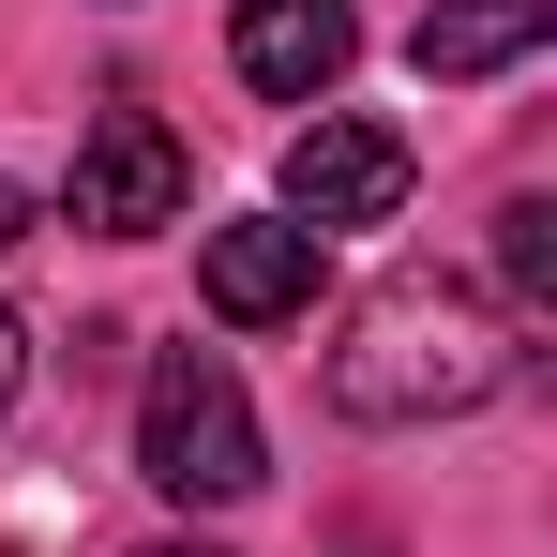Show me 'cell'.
<instances>
[{
	"instance_id": "obj_8",
	"label": "cell",
	"mask_w": 557,
	"mask_h": 557,
	"mask_svg": "<svg viewBox=\"0 0 557 557\" xmlns=\"http://www.w3.org/2000/svg\"><path fill=\"white\" fill-rule=\"evenodd\" d=\"M497 286H512V301H497L512 332L557 301V196H512V211H497Z\"/></svg>"
},
{
	"instance_id": "obj_4",
	"label": "cell",
	"mask_w": 557,
	"mask_h": 557,
	"mask_svg": "<svg viewBox=\"0 0 557 557\" xmlns=\"http://www.w3.org/2000/svg\"><path fill=\"white\" fill-rule=\"evenodd\" d=\"M392 211H407V136H392V121H347V106H317V121L286 136V226L332 242V226H392Z\"/></svg>"
},
{
	"instance_id": "obj_3",
	"label": "cell",
	"mask_w": 557,
	"mask_h": 557,
	"mask_svg": "<svg viewBox=\"0 0 557 557\" xmlns=\"http://www.w3.org/2000/svg\"><path fill=\"white\" fill-rule=\"evenodd\" d=\"M182 196H196V166H182V136H166L151 106H106L91 136H76V166H61V211H76L91 242H151V226H182Z\"/></svg>"
},
{
	"instance_id": "obj_1",
	"label": "cell",
	"mask_w": 557,
	"mask_h": 557,
	"mask_svg": "<svg viewBox=\"0 0 557 557\" xmlns=\"http://www.w3.org/2000/svg\"><path fill=\"white\" fill-rule=\"evenodd\" d=\"M512 362H528V332H512L482 286L392 272V286L347 301V332H332L317 392H332L347 422H467V407H497V392H512Z\"/></svg>"
},
{
	"instance_id": "obj_11",
	"label": "cell",
	"mask_w": 557,
	"mask_h": 557,
	"mask_svg": "<svg viewBox=\"0 0 557 557\" xmlns=\"http://www.w3.org/2000/svg\"><path fill=\"white\" fill-rule=\"evenodd\" d=\"M136 557H211V543H136Z\"/></svg>"
},
{
	"instance_id": "obj_9",
	"label": "cell",
	"mask_w": 557,
	"mask_h": 557,
	"mask_svg": "<svg viewBox=\"0 0 557 557\" xmlns=\"http://www.w3.org/2000/svg\"><path fill=\"white\" fill-rule=\"evenodd\" d=\"M15 376H30V332H15V317H0V407H15Z\"/></svg>"
},
{
	"instance_id": "obj_5",
	"label": "cell",
	"mask_w": 557,
	"mask_h": 557,
	"mask_svg": "<svg viewBox=\"0 0 557 557\" xmlns=\"http://www.w3.org/2000/svg\"><path fill=\"white\" fill-rule=\"evenodd\" d=\"M196 301H211L226 332H286V317H317V242H301L286 211L196 226Z\"/></svg>"
},
{
	"instance_id": "obj_6",
	"label": "cell",
	"mask_w": 557,
	"mask_h": 557,
	"mask_svg": "<svg viewBox=\"0 0 557 557\" xmlns=\"http://www.w3.org/2000/svg\"><path fill=\"white\" fill-rule=\"evenodd\" d=\"M226 61L272 106H332V76L362 61V15L347 0H226Z\"/></svg>"
},
{
	"instance_id": "obj_7",
	"label": "cell",
	"mask_w": 557,
	"mask_h": 557,
	"mask_svg": "<svg viewBox=\"0 0 557 557\" xmlns=\"http://www.w3.org/2000/svg\"><path fill=\"white\" fill-rule=\"evenodd\" d=\"M543 30H557V0H422L407 61H422L437 91H482V76H512V61H528Z\"/></svg>"
},
{
	"instance_id": "obj_10",
	"label": "cell",
	"mask_w": 557,
	"mask_h": 557,
	"mask_svg": "<svg viewBox=\"0 0 557 557\" xmlns=\"http://www.w3.org/2000/svg\"><path fill=\"white\" fill-rule=\"evenodd\" d=\"M15 242H30V196H15V182H0V257H15Z\"/></svg>"
},
{
	"instance_id": "obj_2",
	"label": "cell",
	"mask_w": 557,
	"mask_h": 557,
	"mask_svg": "<svg viewBox=\"0 0 557 557\" xmlns=\"http://www.w3.org/2000/svg\"><path fill=\"white\" fill-rule=\"evenodd\" d=\"M136 482H151V497H182V512H226V497H257V482H272L257 407H242V376L211 362V347H166V362L136 376Z\"/></svg>"
}]
</instances>
